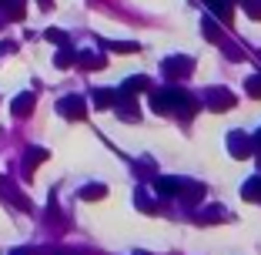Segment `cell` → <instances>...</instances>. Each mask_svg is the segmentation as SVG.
<instances>
[{"instance_id":"obj_1","label":"cell","mask_w":261,"mask_h":255,"mask_svg":"<svg viewBox=\"0 0 261 255\" xmlns=\"http://www.w3.org/2000/svg\"><path fill=\"white\" fill-rule=\"evenodd\" d=\"M61 111H64V114H74V118H81V114H84V104L70 98V101H64V104H61Z\"/></svg>"},{"instance_id":"obj_2","label":"cell","mask_w":261,"mask_h":255,"mask_svg":"<svg viewBox=\"0 0 261 255\" xmlns=\"http://www.w3.org/2000/svg\"><path fill=\"white\" fill-rule=\"evenodd\" d=\"M14 111H17V114H27V111H31V98H20L14 104Z\"/></svg>"},{"instance_id":"obj_3","label":"cell","mask_w":261,"mask_h":255,"mask_svg":"<svg viewBox=\"0 0 261 255\" xmlns=\"http://www.w3.org/2000/svg\"><path fill=\"white\" fill-rule=\"evenodd\" d=\"M248 87H251V94H254V98H261V78H254Z\"/></svg>"}]
</instances>
